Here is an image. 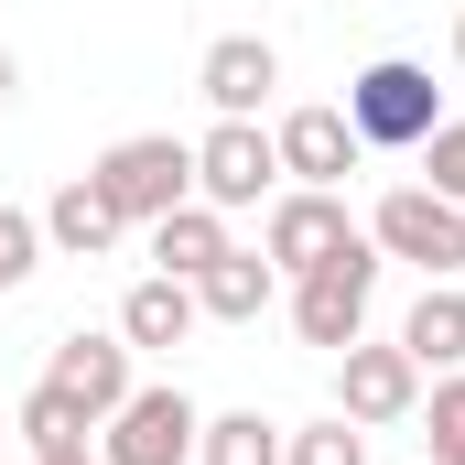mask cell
I'll list each match as a JSON object with an SVG mask.
<instances>
[{
    "mask_svg": "<svg viewBox=\"0 0 465 465\" xmlns=\"http://www.w3.org/2000/svg\"><path fill=\"white\" fill-rule=\"evenodd\" d=\"M347 130L368 141V152H422V141L444 130V87H433V65H411V54L357 65V76H347Z\"/></svg>",
    "mask_w": 465,
    "mask_h": 465,
    "instance_id": "6da1fadb",
    "label": "cell"
},
{
    "mask_svg": "<svg viewBox=\"0 0 465 465\" xmlns=\"http://www.w3.org/2000/svg\"><path fill=\"white\" fill-rule=\"evenodd\" d=\"M87 184L119 206V228H152V217H173V206L195 195V141H173V130H130V141H109V152L87 163Z\"/></svg>",
    "mask_w": 465,
    "mask_h": 465,
    "instance_id": "7a4b0ae2",
    "label": "cell"
},
{
    "mask_svg": "<svg viewBox=\"0 0 465 465\" xmlns=\"http://www.w3.org/2000/svg\"><path fill=\"white\" fill-rule=\"evenodd\" d=\"M379 271H390V260H379V238L357 228L336 260H314V271L292 282V336H303V347H325V357L357 347V336H368V292H379Z\"/></svg>",
    "mask_w": 465,
    "mask_h": 465,
    "instance_id": "3957f363",
    "label": "cell"
},
{
    "mask_svg": "<svg viewBox=\"0 0 465 465\" xmlns=\"http://www.w3.org/2000/svg\"><path fill=\"white\" fill-rule=\"evenodd\" d=\"M368 238H379V260H411L422 282H455L465 271V206H444L433 184H390Z\"/></svg>",
    "mask_w": 465,
    "mask_h": 465,
    "instance_id": "277c9868",
    "label": "cell"
},
{
    "mask_svg": "<svg viewBox=\"0 0 465 465\" xmlns=\"http://www.w3.org/2000/svg\"><path fill=\"white\" fill-rule=\"evenodd\" d=\"M195 433H206V411L184 390H130L98 422V465H195Z\"/></svg>",
    "mask_w": 465,
    "mask_h": 465,
    "instance_id": "5b68a950",
    "label": "cell"
},
{
    "mask_svg": "<svg viewBox=\"0 0 465 465\" xmlns=\"http://www.w3.org/2000/svg\"><path fill=\"white\" fill-rule=\"evenodd\" d=\"M336 411L368 422V433H379V422H411V411H422V368H411V347H401V336H390V347H368V336L336 347Z\"/></svg>",
    "mask_w": 465,
    "mask_h": 465,
    "instance_id": "8992f818",
    "label": "cell"
},
{
    "mask_svg": "<svg viewBox=\"0 0 465 465\" xmlns=\"http://www.w3.org/2000/svg\"><path fill=\"white\" fill-rule=\"evenodd\" d=\"M282 184V152H271V130L260 119H217L206 141H195V195L228 217V206H260Z\"/></svg>",
    "mask_w": 465,
    "mask_h": 465,
    "instance_id": "52a82bcc",
    "label": "cell"
},
{
    "mask_svg": "<svg viewBox=\"0 0 465 465\" xmlns=\"http://www.w3.org/2000/svg\"><path fill=\"white\" fill-rule=\"evenodd\" d=\"M347 238H357V217H347V195H325V184H292V195L271 206V228H260V260L303 282V271H314V260H336Z\"/></svg>",
    "mask_w": 465,
    "mask_h": 465,
    "instance_id": "ba28073f",
    "label": "cell"
},
{
    "mask_svg": "<svg viewBox=\"0 0 465 465\" xmlns=\"http://www.w3.org/2000/svg\"><path fill=\"white\" fill-rule=\"evenodd\" d=\"M44 379H54V390H65V401H76L87 422H109L119 401L141 390V379H130V336H54Z\"/></svg>",
    "mask_w": 465,
    "mask_h": 465,
    "instance_id": "9c48e42d",
    "label": "cell"
},
{
    "mask_svg": "<svg viewBox=\"0 0 465 465\" xmlns=\"http://www.w3.org/2000/svg\"><path fill=\"white\" fill-rule=\"evenodd\" d=\"M271 152H282V173H292V184H325V195H336V184L357 173V152H368V141L347 130V109H282Z\"/></svg>",
    "mask_w": 465,
    "mask_h": 465,
    "instance_id": "30bf717a",
    "label": "cell"
},
{
    "mask_svg": "<svg viewBox=\"0 0 465 465\" xmlns=\"http://www.w3.org/2000/svg\"><path fill=\"white\" fill-rule=\"evenodd\" d=\"M195 87H206V109H217V119H260V98L282 87V54H271L260 33H217L206 65H195Z\"/></svg>",
    "mask_w": 465,
    "mask_h": 465,
    "instance_id": "8fae6325",
    "label": "cell"
},
{
    "mask_svg": "<svg viewBox=\"0 0 465 465\" xmlns=\"http://www.w3.org/2000/svg\"><path fill=\"white\" fill-rule=\"evenodd\" d=\"M271 292H282V271H271L260 249H228V260L195 271V314H206V325H260Z\"/></svg>",
    "mask_w": 465,
    "mask_h": 465,
    "instance_id": "7c38bea8",
    "label": "cell"
},
{
    "mask_svg": "<svg viewBox=\"0 0 465 465\" xmlns=\"http://www.w3.org/2000/svg\"><path fill=\"white\" fill-rule=\"evenodd\" d=\"M206 314H195V282H173V271H152V282H130V303H119V336H130V357L152 347H184Z\"/></svg>",
    "mask_w": 465,
    "mask_h": 465,
    "instance_id": "4fadbf2b",
    "label": "cell"
},
{
    "mask_svg": "<svg viewBox=\"0 0 465 465\" xmlns=\"http://www.w3.org/2000/svg\"><path fill=\"white\" fill-rule=\"evenodd\" d=\"M401 347H411V368H422V379L465 368V292H455V282H422V303L401 314Z\"/></svg>",
    "mask_w": 465,
    "mask_h": 465,
    "instance_id": "5bb4252c",
    "label": "cell"
},
{
    "mask_svg": "<svg viewBox=\"0 0 465 465\" xmlns=\"http://www.w3.org/2000/svg\"><path fill=\"white\" fill-rule=\"evenodd\" d=\"M228 249H238V238H228V217H217L206 195H184L173 217H152V260H163L173 282H195V271H206V260H228Z\"/></svg>",
    "mask_w": 465,
    "mask_h": 465,
    "instance_id": "9a60e30c",
    "label": "cell"
},
{
    "mask_svg": "<svg viewBox=\"0 0 465 465\" xmlns=\"http://www.w3.org/2000/svg\"><path fill=\"white\" fill-rule=\"evenodd\" d=\"M44 249H65V260H109V249H119V206L87 184V173L44 206Z\"/></svg>",
    "mask_w": 465,
    "mask_h": 465,
    "instance_id": "2e32d148",
    "label": "cell"
},
{
    "mask_svg": "<svg viewBox=\"0 0 465 465\" xmlns=\"http://www.w3.org/2000/svg\"><path fill=\"white\" fill-rule=\"evenodd\" d=\"M11 422H22V444H33V455H76V444H87V433H98V422H87V411H76V401H65V390H54V379H33V390H22V411H11Z\"/></svg>",
    "mask_w": 465,
    "mask_h": 465,
    "instance_id": "e0dca14e",
    "label": "cell"
},
{
    "mask_svg": "<svg viewBox=\"0 0 465 465\" xmlns=\"http://www.w3.org/2000/svg\"><path fill=\"white\" fill-rule=\"evenodd\" d=\"M195 465H282V422H260V411H217V422L195 433Z\"/></svg>",
    "mask_w": 465,
    "mask_h": 465,
    "instance_id": "ac0fdd59",
    "label": "cell"
},
{
    "mask_svg": "<svg viewBox=\"0 0 465 465\" xmlns=\"http://www.w3.org/2000/svg\"><path fill=\"white\" fill-rule=\"evenodd\" d=\"M282 465H368V422L325 411V422H303V433L282 444Z\"/></svg>",
    "mask_w": 465,
    "mask_h": 465,
    "instance_id": "d6986e66",
    "label": "cell"
},
{
    "mask_svg": "<svg viewBox=\"0 0 465 465\" xmlns=\"http://www.w3.org/2000/svg\"><path fill=\"white\" fill-rule=\"evenodd\" d=\"M422 455H433V465H465V379H455V368H444L433 401H422Z\"/></svg>",
    "mask_w": 465,
    "mask_h": 465,
    "instance_id": "ffe728a7",
    "label": "cell"
},
{
    "mask_svg": "<svg viewBox=\"0 0 465 465\" xmlns=\"http://www.w3.org/2000/svg\"><path fill=\"white\" fill-rule=\"evenodd\" d=\"M33 260H44V217L0 206V292H22V282H33Z\"/></svg>",
    "mask_w": 465,
    "mask_h": 465,
    "instance_id": "44dd1931",
    "label": "cell"
},
{
    "mask_svg": "<svg viewBox=\"0 0 465 465\" xmlns=\"http://www.w3.org/2000/svg\"><path fill=\"white\" fill-rule=\"evenodd\" d=\"M422 184H433L444 206H465V119H444V130L422 141Z\"/></svg>",
    "mask_w": 465,
    "mask_h": 465,
    "instance_id": "7402d4cb",
    "label": "cell"
},
{
    "mask_svg": "<svg viewBox=\"0 0 465 465\" xmlns=\"http://www.w3.org/2000/svg\"><path fill=\"white\" fill-rule=\"evenodd\" d=\"M11 87H22V65H11V54H0V109H11Z\"/></svg>",
    "mask_w": 465,
    "mask_h": 465,
    "instance_id": "603a6c76",
    "label": "cell"
},
{
    "mask_svg": "<svg viewBox=\"0 0 465 465\" xmlns=\"http://www.w3.org/2000/svg\"><path fill=\"white\" fill-rule=\"evenodd\" d=\"M33 465H98V455H87V444H76V455H33Z\"/></svg>",
    "mask_w": 465,
    "mask_h": 465,
    "instance_id": "cb8c5ba5",
    "label": "cell"
},
{
    "mask_svg": "<svg viewBox=\"0 0 465 465\" xmlns=\"http://www.w3.org/2000/svg\"><path fill=\"white\" fill-rule=\"evenodd\" d=\"M455 65H465V11H455Z\"/></svg>",
    "mask_w": 465,
    "mask_h": 465,
    "instance_id": "d4e9b609",
    "label": "cell"
}]
</instances>
